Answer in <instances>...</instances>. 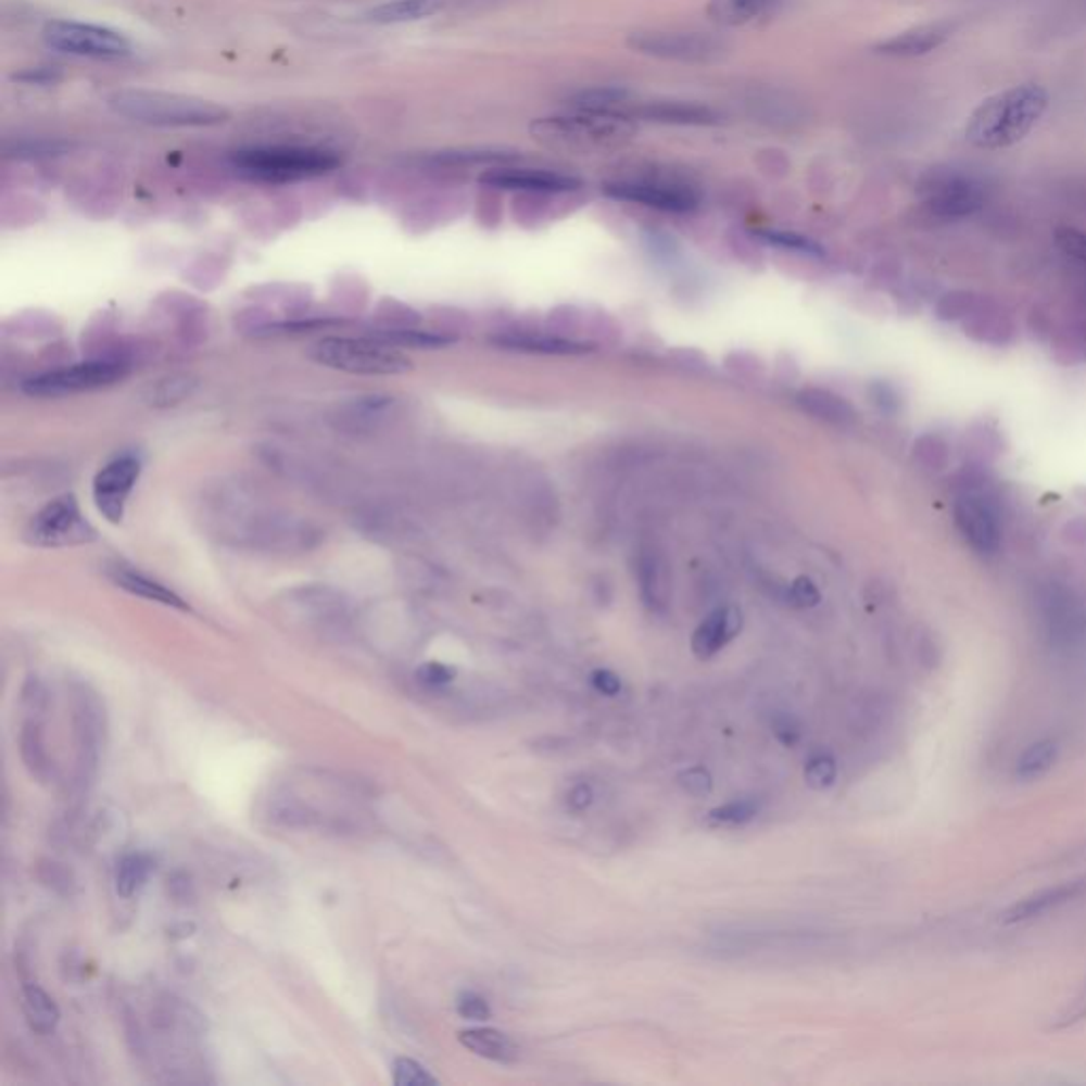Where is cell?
<instances>
[{
    "label": "cell",
    "mask_w": 1086,
    "mask_h": 1086,
    "mask_svg": "<svg viewBox=\"0 0 1086 1086\" xmlns=\"http://www.w3.org/2000/svg\"><path fill=\"white\" fill-rule=\"evenodd\" d=\"M393 1085L395 1086H435L438 1078L431 1076L418 1061L400 1057L393 1063Z\"/></svg>",
    "instance_id": "obj_37"
},
{
    "label": "cell",
    "mask_w": 1086,
    "mask_h": 1086,
    "mask_svg": "<svg viewBox=\"0 0 1086 1086\" xmlns=\"http://www.w3.org/2000/svg\"><path fill=\"white\" fill-rule=\"evenodd\" d=\"M454 0H391L365 11V20L371 24H412L433 17L449 9Z\"/></svg>",
    "instance_id": "obj_21"
},
{
    "label": "cell",
    "mask_w": 1086,
    "mask_h": 1086,
    "mask_svg": "<svg viewBox=\"0 0 1086 1086\" xmlns=\"http://www.w3.org/2000/svg\"><path fill=\"white\" fill-rule=\"evenodd\" d=\"M168 883H171V894L175 900L191 898V883L185 874H175L173 879H168Z\"/></svg>",
    "instance_id": "obj_50"
},
{
    "label": "cell",
    "mask_w": 1086,
    "mask_h": 1086,
    "mask_svg": "<svg viewBox=\"0 0 1086 1086\" xmlns=\"http://www.w3.org/2000/svg\"><path fill=\"white\" fill-rule=\"evenodd\" d=\"M458 1041L467 1050H471L473 1055L484 1057V1059L495 1061V1063H503V1065L516 1063L520 1057L518 1044L512 1040L507 1034L493 1030V1027L465 1030L458 1034Z\"/></svg>",
    "instance_id": "obj_23"
},
{
    "label": "cell",
    "mask_w": 1086,
    "mask_h": 1086,
    "mask_svg": "<svg viewBox=\"0 0 1086 1086\" xmlns=\"http://www.w3.org/2000/svg\"><path fill=\"white\" fill-rule=\"evenodd\" d=\"M43 41L53 51L81 58H126L132 53L122 33L84 22H49Z\"/></svg>",
    "instance_id": "obj_11"
},
{
    "label": "cell",
    "mask_w": 1086,
    "mask_h": 1086,
    "mask_svg": "<svg viewBox=\"0 0 1086 1086\" xmlns=\"http://www.w3.org/2000/svg\"><path fill=\"white\" fill-rule=\"evenodd\" d=\"M923 209L932 219L959 222L985 206V187L955 168H936L921 181Z\"/></svg>",
    "instance_id": "obj_7"
},
{
    "label": "cell",
    "mask_w": 1086,
    "mask_h": 1086,
    "mask_svg": "<svg viewBox=\"0 0 1086 1086\" xmlns=\"http://www.w3.org/2000/svg\"><path fill=\"white\" fill-rule=\"evenodd\" d=\"M629 117L634 122L681 128H709L722 122V115L714 106L692 100H636Z\"/></svg>",
    "instance_id": "obj_15"
},
{
    "label": "cell",
    "mask_w": 1086,
    "mask_h": 1086,
    "mask_svg": "<svg viewBox=\"0 0 1086 1086\" xmlns=\"http://www.w3.org/2000/svg\"><path fill=\"white\" fill-rule=\"evenodd\" d=\"M836 774H838V767L830 754H817L813 758H809V762L805 767V781L813 790L832 787L836 781Z\"/></svg>",
    "instance_id": "obj_36"
},
{
    "label": "cell",
    "mask_w": 1086,
    "mask_h": 1086,
    "mask_svg": "<svg viewBox=\"0 0 1086 1086\" xmlns=\"http://www.w3.org/2000/svg\"><path fill=\"white\" fill-rule=\"evenodd\" d=\"M1048 102V91L1038 84H1021L999 91L968 117L965 140L985 151L1008 149L1036 128Z\"/></svg>",
    "instance_id": "obj_1"
},
{
    "label": "cell",
    "mask_w": 1086,
    "mask_h": 1086,
    "mask_svg": "<svg viewBox=\"0 0 1086 1086\" xmlns=\"http://www.w3.org/2000/svg\"><path fill=\"white\" fill-rule=\"evenodd\" d=\"M24 538L37 547H68L93 542L96 531L86 520L77 498L62 495L33 516Z\"/></svg>",
    "instance_id": "obj_9"
},
{
    "label": "cell",
    "mask_w": 1086,
    "mask_h": 1086,
    "mask_svg": "<svg viewBox=\"0 0 1086 1086\" xmlns=\"http://www.w3.org/2000/svg\"><path fill=\"white\" fill-rule=\"evenodd\" d=\"M592 803H594V792H592V787H590L589 783H578V785H576V787H571V790H569V794H567V807H569L571 811H576V813L586 811Z\"/></svg>",
    "instance_id": "obj_49"
},
{
    "label": "cell",
    "mask_w": 1086,
    "mask_h": 1086,
    "mask_svg": "<svg viewBox=\"0 0 1086 1086\" xmlns=\"http://www.w3.org/2000/svg\"><path fill=\"white\" fill-rule=\"evenodd\" d=\"M311 357L325 367L359 376H397L412 369V362L393 344L365 338H323Z\"/></svg>",
    "instance_id": "obj_5"
},
{
    "label": "cell",
    "mask_w": 1086,
    "mask_h": 1086,
    "mask_svg": "<svg viewBox=\"0 0 1086 1086\" xmlns=\"http://www.w3.org/2000/svg\"><path fill=\"white\" fill-rule=\"evenodd\" d=\"M1083 892H1085V881L1063 883V885H1057L1052 889H1044L1040 894L1030 896V898L1016 902L1010 910H1006V914L1001 917V921L1003 923H1019V921L1036 919V917H1041V914L1050 912L1057 906L1065 905L1068 900L1076 898Z\"/></svg>",
    "instance_id": "obj_24"
},
{
    "label": "cell",
    "mask_w": 1086,
    "mask_h": 1086,
    "mask_svg": "<svg viewBox=\"0 0 1086 1086\" xmlns=\"http://www.w3.org/2000/svg\"><path fill=\"white\" fill-rule=\"evenodd\" d=\"M870 397H872V404L883 409V412H896L900 407V397L896 393V389L887 382H874L870 387Z\"/></svg>",
    "instance_id": "obj_46"
},
{
    "label": "cell",
    "mask_w": 1086,
    "mask_h": 1086,
    "mask_svg": "<svg viewBox=\"0 0 1086 1086\" xmlns=\"http://www.w3.org/2000/svg\"><path fill=\"white\" fill-rule=\"evenodd\" d=\"M17 79L22 81H28V84H53L58 79V75L53 71H47V68H39L37 73H28V75H20Z\"/></svg>",
    "instance_id": "obj_51"
},
{
    "label": "cell",
    "mask_w": 1086,
    "mask_h": 1086,
    "mask_svg": "<svg viewBox=\"0 0 1086 1086\" xmlns=\"http://www.w3.org/2000/svg\"><path fill=\"white\" fill-rule=\"evenodd\" d=\"M952 522L965 545L981 558H994L1001 550V522L996 505L978 493H965L952 503Z\"/></svg>",
    "instance_id": "obj_12"
},
{
    "label": "cell",
    "mask_w": 1086,
    "mask_h": 1086,
    "mask_svg": "<svg viewBox=\"0 0 1086 1086\" xmlns=\"http://www.w3.org/2000/svg\"><path fill=\"white\" fill-rule=\"evenodd\" d=\"M1041 618L1052 643L1070 647L1085 639L1086 614L1072 592L1050 589L1041 596Z\"/></svg>",
    "instance_id": "obj_16"
},
{
    "label": "cell",
    "mask_w": 1086,
    "mask_h": 1086,
    "mask_svg": "<svg viewBox=\"0 0 1086 1086\" xmlns=\"http://www.w3.org/2000/svg\"><path fill=\"white\" fill-rule=\"evenodd\" d=\"M66 147L60 144V142H47V140H39V142H26V144H17L15 147V155L17 157H39V155H58L62 153Z\"/></svg>",
    "instance_id": "obj_48"
},
{
    "label": "cell",
    "mask_w": 1086,
    "mask_h": 1086,
    "mask_svg": "<svg viewBox=\"0 0 1086 1086\" xmlns=\"http://www.w3.org/2000/svg\"><path fill=\"white\" fill-rule=\"evenodd\" d=\"M229 164L249 181L295 182L329 175L340 157L318 147H257L231 153Z\"/></svg>",
    "instance_id": "obj_4"
},
{
    "label": "cell",
    "mask_w": 1086,
    "mask_h": 1086,
    "mask_svg": "<svg viewBox=\"0 0 1086 1086\" xmlns=\"http://www.w3.org/2000/svg\"><path fill=\"white\" fill-rule=\"evenodd\" d=\"M480 182L495 189L531 191V193H565V191H576L582 185L580 179L565 173L543 171V168H514V166L491 168L480 177Z\"/></svg>",
    "instance_id": "obj_17"
},
{
    "label": "cell",
    "mask_w": 1086,
    "mask_h": 1086,
    "mask_svg": "<svg viewBox=\"0 0 1086 1086\" xmlns=\"http://www.w3.org/2000/svg\"><path fill=\"white\" fill-rule=\"evenodd\" d=\"M376 338L382 342H389L393 346L400 344V346H407V349H440V346H449L454 342L453 336L438 333V331H416V329H395L391 333L378 331Z\"/></svg>",
    "instance_id": "obj_33"
},
{
    "label": "cell",
    "mask_w": 1086,
    "mask_h": 1086,
    "mask_svg": "<svg viewBox=\"0 0 1086 1086\" xmlns=\"http://www.w3.org/2000/svg\"><path fill=\"white\" fill-rule=\"evenodd\" d=\"M790 598L796 607H815L821 601V594L809 578H798L790 586Z\"/></svg>",
    "instance_id": "obj_45"
},
{
    "label": "cell",
    "mask_w": 1086,
    "mask_h": 1086,
    "mask_svg": "<svg viewBox=\"0 0 1086 1086\" xmlns=\"http://www.w3.org/2000/svg\"><path fill=\"white\" fill-rule=\"evenodd\" d=\"M758 813H760V803L754 798H745V800H734V803L711 809L707 815V823L718 825V828H734V825L749 823L752 819L758 817Z\"/></svg>",
    "instance_id": "obj_34"
},
{
    "label": "cell",
    "mask_w": 1086,
    "mask_h": 1086,
    "mask_svg": "<svg viewBox=\"0 0 1086 1086\" xmlns=\"http://www.w3.org/2000/svg\"><path fill=\"white\" fill-rule=\"evenodd\" d=\"M456 1012L465 1021H476V1023H484L493 1016L491 1003L476 992H463L456 997Z\"/></svg>",
    "instance_id": "obj_39"
},
{
    "label": "cell",
    "mask_w": 1086,
    "mask_h": 1086,
    "mask_svg": "<svg viewBox=\"0 0 1086 1086\" xmlns=\"http://www.w3.org/2000/svg\"><path fill=\"white\" fill-rule=\"evenodd\" d=\"M603 189L614 200L643 204L665 213H692L700 202L690 185L660 179H620L605 182Z\"/></svg>",
    "instance_id": "obj_13"
},
{
    "label": "cell",
    "mask_w": 1086,
    "mask_h": 1086,
    "mask_svg": "<svg viewBox=\"0 0 1086 1086\" xmlns=\"http://www.w3.org/2000/svg\"><path fill=\"white\" fill-rule=\"evenodd\" d=\"M743 629V616L736 607L716 609L692 634V652L707 660L718 654L725 643H730Z\"/></svg>",
    "instance_id": "obj_19"
},
{
    "label": "cell",
    "mask_w": 1086,
    "mask_h": 1086,
    "mask_svg": "<svg viewBox=\"0 0 1086 1086\" xmlns=\"http://www.w3.org/2000/svg\"><path fill=\"white\" fill-rule=\"evenodd\" d=\"M531 136L550 149L590 153L629 144L636 136V122L620 113L567 111L531 122Z\"/></svg>",
    "instance_id": "obj_2"
},
{
    "label": "cell",
    "mask_w": 1086,
    "mask_h": 1086,
    "mask_svg": "<svg viewBox=\"0 0 1086 1086\" xmlns=\"http://www.w3.org/2000/svg\"><path fill=\"white\" fill-rule=\"evenodd\" d=\"M636 102L634 93L627 88H611V86H601V88H589V90L578 91L571 98H567V109L571 111H586V113H620L629 115Z\"/></svg>",
    "instance_id": "obj_25"
},
{
    "label": "cell",
    "mask_w": 1086,
    "mask_h": 1086,
    "mask_svg": "<svg viewBox=\"0 0 1086 1086\" xmlns=\"http://www.w3.org/2000/svg\"><path fill=\"white\" fill-rule=\"evenodd\" d=\"M497 344L512 351L543 353V355H580L590 351V344L560 338H542V336H503L497 338Z\"/></svg>",
    "instance_id": "obj_28"
},
{
    "label": "cell",
    "mask_w": 1086,
    "mask_h": 1086,
    "mask_svg": "<svg viewBox=\"0 0 1086 1086\" xmlns=\"http://www.w3.org/2000/svg\"><path fill=\"white\" fill-rule=\"evenodd\" d=\"M1055 240L1063 253L1086 264V231H1081L1076 227H1059Z\"/></svg>",
    "instance_id": "obj_41"
},
{
    "label": "cell",
    "mask_w": 1086,
    "mask_h": 1086,
    "mask_svg": "<svg viewBox=\"0 0 1086 1086\" xmlns=\"http://www.w3.org/2000/svg\"><path fill=\"white\" fill-rule=\"evenodd\" d=\"M106 576L111 578V582L115 586H119L135 596H140V598H147V601H155V603H162L166 607H175V609H189V605L182 601L181 596L177 592H173L171 589H166L164 584L151 580L149 576L136 571L135 567H128V565H122V563H115V565H109L106 567Z\"/></svg>",
    "instance_id": "obj_20"
},
{
    "label": "cell",
    "mask_w": 1086,
    "mask_h": 1086,
    "mask_svg": "<svg viewBox=\"0 0 1086 1086\" xmlns=\"http://www.w3.org/2000/svg\"><path fill=\"white\" fill-rule=\"evenodd\" d=\"M39 879L46 887L60 896H73V892H75V876H73L71 868H66L60 861H41L39 863Z\"/></svg>",
    "instance_id": "obj_35"
},
{
    "label": "cell",
    "mask_w": 1086,
    "mask_h": 1086,
    "mask_svg": "<svg viewBox=\"0 0 1086 1086\" xmlns=\"http://www.w3.org/2000/svg\"><path fill=\"white\" fill-rule=\"evenodd\" d=\"M20 752L26 769L30 770L33 776L47 781L51 774V762L47 754L46 738H43V725L35 718L22 725L20 734Z\"/></svg>",
    "instance_id": "obj_27"
},
{
    "label": "cell",
    "mask_w": 1086,
    "mask_h": 1086,
    "mask_svg": "<svg viewBox=\"0 0 1086 1086\" xmlns=\"http://www.w3.org/2000/svg\"><path fill=\"white\" fill-rule=\"evenodd\" d=\"M22 703L28 709V714H33L39 720V716L46 714L47 705H49L46 685L39 679H28L24 690H22Z\"/></svg>",
    "instance_id": "obj_43"
},
{
    "label": "cell",
    "mask_w": 1086,
    "mask_h": 1086,
    "mask_svg": "<svg viewBox=\"0 0 1086 1086\" xmlns=\"http://www.w3.org/2000/svg\"><path fill=\"white\" fill-rule=\"evenodd\" d=\"M155 870V861L147 854H130L124 856L115 872V889L122 898H132L142 885L149 881L151 872Z\"/></svg>",
    "instance_id": "obj_30"
},
{
    "label": "cell",
    "mask_w": 1086,
    "mask_h": 1086,
    "mask_svg": "<svg viewBox=\"0 0 1086 1086\" xmlns=\"http://www.w3.org/2000/svg\"><path fill=\"white\" fill-rule=\"evenodd\" d=\"M454 678H456V671L446 665H440V662H427L416 671V679L422 685H427L429 690H440V687L453 683Z\"/></svg>",
    "instance_id": "obj_44"
},
{
    "label": "cell",
    "mask_w": 1086,
    "mask_h": 1086,
    "mask_svg": "<svg viewBox=\"0 0 1086 1086\" xmlns=\"http://www.w3.org/2000/svg\"><path fill=\"white\" fill-rule=\"evenodd\" d=\"M138 478H140V458L136 454L115 456L96 473L93 503L111 525H119L124 520L126 505L135 491Z\"/></svg>",
    "instance_id": "obj_14"
},
{
    "label": "cell",
    "mask_w": 1086,
    "mask_h": 1086,
    "mask_svg": "<svg viewBox=\"0 0 1086 1086\" xmlns=\"http://www.w3.org/2000/svg\"><path fill=\"white\" fill-rule=\"evenodd\" d=\"M590 681H592L594 690L605 694V696H618L622 692V681L609 669H596L590 675Z\"/></svg>",
    "instance_id": "obj_47"
},
{
    "label": "cell",
    "mask_w": 1086,
    "mask_h": 1086,
    "mask_svg": "<svg viewBox=\"0 0 1086 1086\" xmlns=\"http://www.w3.org/2000/svg\"><path fill=\"white\" fill-rule=\"evenodd\" d=\"M798 402H800V406L809 409L817 418H823V420H830V422H836V425H847V422L856 420V409H854V406L849 402H845L843 397L830 393V391H819V389L803 391L800 397H798Z\"/></svg>",
    "instance_id": "obj_29"
},
{
    "label": "cell",
    "mask_w": 1086,
    "mask_h": 1086,
    "mask_svg": "<svg viewBox=\"0 0 1086 1086\" xmlns=\"http://www.w3.org/2000/svg\"><path fill=\"white\" fill-rule=\"evenodd\" d=\"M516 151L507 149H460V151H440L431 160L444 166H473V164H509L518 160Z\"/></svg>",
    "instance_id": "obj_31"
},
{
    "label": "cell",
    "mask_w": 1086,
    "mask_h": 1086,
    "mask_svg": "<svg viewBox=\"0 0 1086 1086\" xmlns=\"http://www.w3.org/2000/svg\"><path fill=\"white\" fill-rule=\"evenodd\" d=\"M955 30V24L947 20L932 22V24H921L914 28H908L900 35H894L881 43L872 47L874 53L887 55V58H919L925 53H932L934 49L945 46Z\"/></svg>",
    "instance_id": "obj_18"
},
{
    "label": "cell",
    "mask_w": 1086,
    "mask_h": 1086,
    "mask_svg": "<svg viewBox=\"0 0 1086 1086\" xmlns=\"http://www.w3.org/2000/svg\"><path fill=\"white\" fill-rule=\"evenodd\" d=\"M106 104L122 117L160 128H209L229 119V111L217 102L168 91H115Z\"/></svg>",
    "instance_id": "obj_3"
},
{
    "label": "cell",
    "mask_w": 1086,
    "mask_h": 1086,
    "mask_svg": "<svg viewBox=\"0 0 1086 1086\" xmlns=\"http://www.w3.org/2000/svg\"><path fill=\"white\" fill-rule=\"evenodd\" d=\"M627 47L656 60L681 64H711L728 51V41L700 30H633L627 37Z\"/></svg>",
    "instance_id": "obj_6"
},
{
    "label": "cell",
    "mask_w": 1086,
    "mask_h": 1086,
    "mask_svg": "<svg viewBox=\"0 0 1086 1086\" xmlns=\"http://www.w3.org/2000/svg\"><path fill=\"white\" fill-rule=\"evenodd\" d=\"M758 236L774 247H781V249H792V251H803V253H821L813 240H809L800 233L781 231V229H765V231H758Z\"/></svg>",
    "instance_id": "obj_40"
},
{
    "label": "cell",
    "mask_w": 1086,
    "mask_h": 1086,
    "mask_svg": "<svg viewBox=\"0 0 1086 1086\" xmlns=\"http://www.w3.org/2000/svg\"><path fill=\"white\" fill-rule=\"evenodd\" d=\"M126 374L128 365L122 362L96 359V362L75 363L28 378L24 382V393L30 397H66L77 393H90L124 380Z\"/></svg>",
    "instance_id": "obj_8"
},
{
    "label": "cell",
    "mask_w": 1086,
    "mask_h": 1086,
    "mask_svg": "<svg viewBox=\"0 0 1086 1086\" xmlns=\"http://www.w3.org/2000/svg\"><path fill=\"white\" fill-rule=\"evenodd\" d=\"M1059 758V745L1050 738L1032 745L1016 765V776L1021 781H1034L1055 767Z\"/></svg>",
    "instance_id": "obj_32"
},
{
    "label": "cell",
    "mask_w": 1086,
    "mask_h": 1086,
    "mask_svg": "<svg viewBox=\"0 0 1086 1086\" xmlns=\"http://www.w3.org/2000/svg\"><path fill=\"white\" fill-rule=\"evenodd\" d=\"M785 0H709L707 17L724 28H738L776 13Z\"/></svg>",
    "instance_id": "obj_22"
},
{
    "label": "cell",
    "mask_w": 1086,
    "mask_h": 1086,
    "mask_svg": "<svg viewBox=\"0 0 1086 1086\" xmlns=\"http://www.w3.org/2000/svg\"><path fill=\"white\" fill-rule=\"evenodd\" d=\"M22 1008H24L26 1023L37 1034H43V1036L51 1034L58 1027V1023H60V1008H58V1003L39 985H26L24 987Z\"/></svg>",
    "instance_id": "obj_26"
},
{
    "label": "cell",
    "mask_w": 1086,
    "mask_h": 1086,
    "mask_svg": "<svg viewBox=\"0 0 1086 1086\" xmlns=\"http://www.w3.org/2000/svg\"><path fill=\"white\" fill-rule=\"evenodd\" d=\"M772 734L785 747H796L803 736V725L790 714H776L772 718Z\"/></svg>",
    "instance_id": "obj_42"
},
{
    "label": "cell",
    "mask_w": 1086,
    "mask_h": 1086,
    "mask_svg": "<svg viewBox=\"0 0 1086 1086\" xmlns=\"http://www.w3.org/2000/svg\"><path fill=\"white\" fill-rule=\"evenodd\" d=\"M678 783L685 794H690L694 798H705L714 790V776L705 767H690V769L681 770L678 774Z\"/></svg>",
    "instance_id": "obj_38"
},
{
    "label": "cell",
    "mask_w": 1086,
    "mask_h": 1086,
    "mask_svg": "<svg viewBox=\"0 0 1086 1086\" xmlns=\"http://www.w3.org/2000/svg\"><path fill=\"white\" fill-rule=\"evenodd\" d=\"M73 736L77 752V781L88 785L100 765L106 736L104 705L88 685H77L73 690Z\"/></svg>",
    "instance_id": "obj_10"
}]
</instances>
